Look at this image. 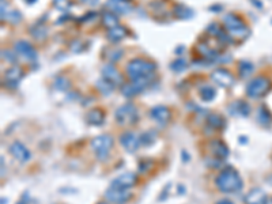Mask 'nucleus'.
<instances>
[{"mask_svg":"<svg viewBox=\"0 0 272 204\" xmlns=\"http://www.w3.org/2000/svg\"><path fill=\"white\" fill-rule=\"evenodd\" d=\"M217 187L223 193L239 192L242 189V178L238 174V171L234 170L233 167L223 169L219 176L217 177Z\"/></svg>","mask_w":272,"mask_h":204,"instance_id":"obj_1","label":"nucleus"},{"mask_svg":"<svg viewBox=\"0 0 272 204\" xmlns=\"http://www.w3.org/2000/svg\"><path fill=\"white\" fill-rule=\"evenodd\" d=\"M223 25L227 30L230 39L245 40L249 34V29L245 25V22L234 14H227L223 17Z\"/></svg>","mask_w":272,"mask_h":204,"instance_id":"obj_2","label":"nucleus"},{"mask_svg":"<svg viewBox=\"0 0 272 204\" xmlns=\"http://www.w3.org/2000/svg\"><path fill=\"white\" fill-rule=\"evenodd\" d=\"M157 70L155 63L143 59H134L127 64V74L131 79L134 78H143V77H152L154 72Z\"/></svg>","mask_w":272,"mask_h":204,"instance_id":"obj_3","label":"nucleus"},{"mask_svg":"<svg viewBox=\"0 0 272 204\" xmlns=\"http://www.w3.org/2000/svg\"><path fill=\"white\" fill-rule=\"evenodd\" d=\"M271 88V82L270 79L266 77H257L255 79H252L248 86H246V94L250 98H261L264 97Z\"/></svg>","mask_w":272,"mask_h":204,"instance_id":"obj_4","label":"nucleus"},{"mask_svg":"<svg viewBox=\"0 0 272 204\" xmlns=\"http://www.w3.org/2000/svg\"><path fill=\"white\" fill-rule=\"evenodd\" d=\"M91 150L95 153L98 160H105L113 147V138L110 135H99L90 142Z\"/></svg>","mask_w":272,"mask_h":204,"instance_id":"obj_5","label":"nucleus"},{"mask_svg":"<svg viewBox=\"0 0 272 204\" xmlns=\"http://www.w3.org/2000/svg\"><path fill=\"white\" fill-rule=\"evenodd\" d=\"M114 119L120 125H134L139 119L137 109L132 104H125L116 111Z\"/></svg>","mask_w":272,"mask_h":204,"instance_id":"obj_6","label":"nucleus"},{"mask_svg":"<svg viewBox=\"0 0 272 204\" xmlns=\"http://www.w3.org/2000/svg\"><path fill=\"white\" fill-rule=\"evenodd\" d=\"M131 198H132V192L130 189H123V188L110 187L105 192V199L114 204H124Z\"/></svg>","mask_w":272,"mask_h":204,"instance_id":"obj_7","label":"nucleus"},{"mask_svg":"<svg viewBox=\"0 0 272 204\" xmlns=\"http://www.w3.org/2000/svg\"><path fill=\"white\" fill-rule=\"evenodd\" d=\"M120 143L123 146V149L128 153H135L141 146L140 136H137L134 132H124L120 136Z\"/></svg>","mask_w":272,"mask_h":204,"instance_id":"obj_8","label":"nucleus"},{"mask_svg":"<svg viewBox=\"0 0 272 204\" xmlns=\"http://www.w3.org/2000/svg\"><path fill=\"white\" fill-rule=\"evenodd\" d=\"M211 79L217 83L218 86L221 87L227 88L230 86H233L234 78L233 75L227 71V70H223V68H218L211 72Z\"/></svg>","mask_w":272,"mask_h":204,"instance_id":"obj_9","label":"nucleus"},{"mask_svg":"<svg viewBox=\"0 0 272 204\" xmlns=\"http://www.w3.org/2000/svg\"><path fill=\"white\" fill-rule=\"evenodd\" d=\"M15 52L18 55H21L25 60L27 61H36L37 60V52L33 48L32 45L29 44L27 41H18L14 45Z\"/></svg>","mask_w":272,"mask_h":204,"instance_id":"obj_10","label":"nucleus"},{"mask_svg":"<svg viewBox=\"0 0 272 204\" xmlns=\"http://www.w3.org/2000/svg\"><path fill=\"white\" fill-rule=\"evenodd\" d=\"M102 78L103 79H106L109 82L114 84V87H117V86H121L123 84V77H121V74H120L114 66L112 64H106V66L102 67Z\"/></svg>","mask_w":272,"mask_h":204,"instance_id":"obj_11","label":"nucleus"},{"mask_svg":"<svg viewBox=\"0 0 272 204\" xmlns=\"http://www.w3.org/2000/svg\"><path fill=\"white\" fill-rule=\"evenodd\" d=\"M10 154L18 160L19 162H27L32 158V154L30 151L26 149V146H23L21 142H14V143L10 146Z\"/></svg>","mask_w":272,"mask_h":204,"instance_id":"obj_12","label":"nucleus"},{"mask_svg":"<svg viewBox=\"0 0 272 204\" xmlns=\"http://www.w3.org/2000/svg\"><path fill=\"white\" fill-rule=\"evenodd\" d=\"M150 116H151L152 120L157 122L158 124L166 125L169 120H170V111H169V108H166V106L163 105L154 106L151 109V112H150Z\"/></svg>","mask_w":272,"mask_h":204,"instance_id":"obj_13","label":"nucleus"},{"mask_svg":"<svg viewBox=\"0 0 272 204\" xmlns=\"http://www.w3.org/2000/svg\"><path fill=\"white\" fill-rule=\"evenodd\" d=\"M136 184V174L135 173H124L121 176L116 177L112 181V187L123 188V189H130Z\"/></svg>","mask_w":272,"mask_h":204,"instance_id":"obj_14","label":"nucleus"},{"mask_svg":"<svg viewBox=\"0 0 272 204\" xmlns=\"http://www.w3.org/2000/svg\"><path fill=\"white\" fill-rule=\"evenodd\" d=\"M267 199L268 198H267L266 192L261 188H253L246 193L244 202L245 204H264Z\"/></svg>","mask_w":272,"mask_h":204,"instance_id":"obj_15","label":"nucleus"},{"mask_svg":"<svg viewBox=\"0 0 272 204\" xmlns=\"http://www.w3.org/2000/svg\"><path fill=\"white\" fill-rule=\"evenodd\" d=\"M106 7L114 14H128L132 10V6L125 0H108Z\"/></svg>","mask_w":272,"mask_h":204,"instance_id":"obj_16","label":"nucleus"},{"mask_svg":"<svg viewBox=\"0 0 272 204\" xmlns=\"http://www.w3.org/2000/svg\"><path fill=\"white\" fill-rule=\"evenodd\" d=\"M22 77H23V71H22L21 67L12 66L11 68H8V70L5 71L4 81L7 82L8 86H10V84L16 86V84L19 83V81L22 79Z\"/></svg>","mask_w":272,"mask_h":204,"instance_id":"obj_17","label":"nucleus"},{"mask_svg":"<svg viewBox=\"0 0 272 204\" xmlns=\"http://www.w3.org/2000/svg\"><path fill=\"white\" fill-rule=\"evenodd\" d=\"M210 149H211L212 154L218 160H225L228 157V149L226 144L223 143L222 140H212L210 144Z\"/></svg>","mask_w":272,"mask_h":204,"instance_id":"obj_18","label":"nucleus"},{"mask_svg":"<svg viewBox=\"0 0 272 204\" xmlns=\"http://www.w3.org/2000/svg\"><path fill=\"white\" fill-rule=\"evenodd\" d=\"M228 112H230V115H233V116L246 117L249 116L250 108L248 104H245L242 101H235V102H233L231 105L228 106Z\"/></svg>","mask_w":272,"mask_h":204,"instance_id":"obj_19","label":"nucleus"},{"mask_svg":"<svg viewBox=\"0 0 272 204\" xmlns=\"http://www.w3.org/2000/svg\"><path fill=\"white\" fill-rule=\"evenodd\" d=\"M86 122L87 124H90V125H102L103 122H105V113L101 109H91V111L89 112L86 115Z\"/></svg>","mask_w":272,"mask_h":204,"instance_id":"obj_20","label":"nucleus"},{"mask_svg":"<svg viewBox=\"0 0 272 204\" xmlns=\"http://www.w3.org/2000/svg\"><path fill=\"white\" fill-rule=\"evenodd\" d=\"M125 36H127V30H125L123 26H116L113 29H109L108 33H106V37L110 42H120L121 40L125 39Z\"/></svg>","mask_w":272,"mask_h":204,"instance_id":"obj_21","label":"nucleus"},{"mask_svg":"<svg viewBox=\"0 0 272 204\" xmlns=\"http://www.w3.org/2000/svg\"><path fill=\"white\" fill-rule=\"evenodd\" d=\"M102 23L105 28H108V30L119 26V17H117V14H114L112 11L105 12L102 15Z\"/></svg>","mask_w":272,"mask_h":204,"instance_id":"obj_22","label":"nucleus"},{"mask_svg":"<svg viewBox=\"0 0 272 204\" xmlns=\"http://www.w3.org/2000/svg\"><path fill=\"white\" fill-rule=\"evenodd\" d=\"M174 15L180 19H189L193 17V11L184 4H177L174 7Z\"/></svg>","mask_w":272,"mask_h":204,"instance_id":"obj_23","label":"nucleus"},{"mask_svg":"<svg viewBox=\"0 0 272 204\" xmlns=\"http://www.w3.org/2000/svg\"><path fill=\"white\" fill-rule=\"evenodd\" d=\"M255 71V67L252 63L249 61H241L238 66V72H239V77L242 78V79H246V78H249L252 74Z\"/></svg>","mask_w":272,"mask_h":204,"instance_id":"obj_24","label":"nucleus"},{"mask_svg":"<svg viewBox=\"0 0 272 204\" xmlns=\"http://www.w3.org/2000/svg\"><path fill=\"white\" fill-rule=\"evenodd\" d=\"M207 122L215 129H222L225 127V119L221 115H218V113H211L210 116L207 117Z\"/></svg>","mask_w":272,"mask_h":204,"instance_id":"obj_25","label":"nucleus"},{"mask_svg":"<svg viewBox=\"0 0 272 204\" xmlns=\"http://www.w3.org/2000/svg\"><path fill=\"white\" fill-rule=\"evenodd\" d=\"M257 120L260 122L261 125H264V127H270V124L272 122V117L270 115V112L268 109H266L264 106H261L260 109H259V113H257Z\"/></svg>","mask_w":272,"mask_h":204,"instance_id":"obj_26","label":"nucleus"},{"mask_svg":"<svg viewBox=\"0 0 272 204\" xmlns=\"http://www.w3.org/2000/svg\"><path fill=\"white\" fill-rule=\"evenodd\" d=\"M95 86H97L98 90H99L103 95H109V94H112V91L114 90V84H112L109 81L103 79V78L102 79H99V81L95 83Z\"/></svg>","mask_w":272,"mask_h":204,"instance_id":"obj_27","label":"nucleus"},{"mask_svg":"<svg viewBox=\"0 0 272 204\" xmlns=\"http://www.w3.org/2000/svg\"><path fill=\"white\" fill-rule=\"evenodd\" d=\"M200 98L204 101V102H210L212 99L217 97V91L215 88H212L211 86H203L200 88Z\"/></svg>","mask_w":272,"mask_h":204,"instance_id":"obj_28","label":"nucleus"},{"mask_svg":"<svg viewBox=\"0 0 272 204\" xmlns=\"http://www.w3.org/2000/svg\"><path fill=\"white\" fill-rule=\"evenodd\" d=\"M53 87L56 88V90H59V91H67V90H70L71 87L70 81L64 77L56 78V81H54L53 83Z\"/></svg>","mask_w":272,"mask_h":204,"instance_id":"obj_29","label":"nucleus"},{"mask_svg":"<svg viewBox=\"0 0 272 204\" xmlns=\"http://www.w3.org/2000/svg\"><path fill=\"white\" fill-rule=\"evenodd\" d=\"M121 91H123V95H124V97H128V98H131V97H134V95H136V94L140 93V91H139V88L136 87L135 84H134L132 82L124 84V86L121 87Z\"/></svg>","mask_w":272,"mask_h":204,"instance_id":"obj_30","label":"nucleus"},{"mask_svg":"<svg viewBox=\"0 0 272 204\" xmlns=\"http://www.w3.org/2000/svg\"><path fill=\"white\" fill-rule=\"evenodd\" d=\"M155 140H157V135L154 131H148V132L140 135L141 146H151V144L155 143Z\"/></svg>","mask_w":272,"mask_h":204,"instance_id":"obj_31","label":"nucleus"},{"mask_svg":"<svg viewBox=\"0 0 272 204\" xmlns=\"http://www.w3.org/2000/svg\"><path fill=\"white\" fill-rule=\"evenodd\" d=\"M186 61L184 60V59H176V60L170 64V68L173 70L174 72H182L186 70Z\"/></svg>","mask_w":272,"mask_h":204,"instance_id":"obj_32","label":"nucleus"},{"mask_svg":"<svg viewBox=\"0 0 272 204\" xmlns=\"http://www.w3.org/2000/svg\"><path fill=\"white\" fill-rule=\"evenodd\" d=\"M121 55H123V50L117 49V48H114V49L108 50L105 56H106V59L110 61H117L121 59Z\"/></svg>","mask_w":272,"mask_h":204,"instance_id":"obj_33","label":"nucleus"},{"mask_svg":"<svg viewBox=\"0 0 272 204\" xmlns=\"http://www.w3.org/2000/svg\"><path fill=\"white\" fill-rule=\"evenodd\" d=\"M5 21H8L11 23H19L22 21V15L19 11H10L5 15Z\"/></svg>","mask_w":272,"mask_h":204,"instance_id":"obj_34","label":"nucleus"},{"mask_svg":"<svg viewBox=\"0 0 272 204\" xmlns=\"http://www.w3.org/2000/svg\"><path fill=\"white\" fill-rule=\"evenodd\" d=\"M53 4L60 11H67L70 8V1L68 0H54Z\"/></svg>","mask_w":272,"mask_h":204,"instance_id":"obj_35","label":"nucleus"},{"mask_svg":"<svg viewBox=\"0 0 272 204\" xmlns=\"http://www.w3.org/2000/svg\"><path fill=\"white\" fill-rule=\"evenodd\" d=\"M1 57H3L5 61L11 63V64L16 63V55H14L10 50H1Z\"/></svg>","mask_w":272,"mask_h":204,"instance_id":"obj_36","label":"nucleus"},{"mask_svg":"<svg viewBox=\"0 0 272 204\" xmlns=\"http://www.w3.org/2000/svg\"><path fill=\"white\" fill-rule=\"evenodd\" d=\"M37 33H32L33 37L36 40H44L46 37V29L43 28V26H37Z\"/></svg>","mask_w":272,"mask_h":204,"instance_id":"obj_37","label":"nucleus"},{"mask_svg":"<svg viewBox=\"0 0 272 204\" xmlns=\"http://www.w3.org/2000/svg\"><path fill=\"white\" fill-rule=\"evenodd\" d=\"M81 1L85 4H89V6H95L98 3V0H81Z\"/></svg>","mask_w":272,"mask_h":204,"instance_id":"obj_38","label":"nucleus"},{"mask_svg":"<svg viewBox=\"0 0 272 204\" xmlns=\"http://www.w3.org/2000/svg\"><path fill=\"white\" fill-rule=\"evenodd\" d=\"M217 204H233V202L228 200V199H222V200H219Z\"/></svg>","mask_w":272,"mask_h":204,"instance_id":"obj_39","label":"nucleus"},{"mask_svg":"<svg viewBox=\"0 0 272 204\" xmlns=\"http://www.w3.org/2000/svg\"><path fill=\"white\" fill-rule=\"evenodd\" d=\"M0 162H1V176H4V158L3 157L0 158Z\"/></svg>","mask_w":272,"mask_h":204,"instance_id":"obj_40","label":"nucleus"},{"mask_svg":"<svg viewBox=\"0 0 272 204\" xmlns=\"http://www.w3.org/2000/svg\"><path fill=\"white\" fill-rule=\"evenodd\" d=\"M264 204H272V199H267L266 203H264Z\"/></svg>","mask_w":272,"mask_h":204,"instance_id":"obj_41","label":"nucleus"},{"mask_svg":"<svg viewBox=\"0 0 272 204\" xmlns=\"http://www.w3.org/2000/svg\"><path fill=\"white\" fill-rule=\"evenodd\" d=\"M27 3H30V4H33V3H36V1H37V0H26Z\"/></svg>","mask_w":272,"mask_h":204,"instance_id":"obj_42","label":"nucleus"},{"mask_svg":"<svg viewBox=\"0 0 272 204\" xmlns=\"http://www.w3.org/2000/svg\"><path fill=\"white\" fill-rule=\"evenodd\" d=\"M18 204H25V203H23V202H19V203H18Z\"/></svg>","mask_w":272,"mask_h":204,"instance_id":"obj_43","label":"nucleus"},{"mask_svg":"<svg viewBox=\"0 0 272 204\" xmlns=\"http://www.w3.org/2000/svg\"><path fill=\"white\" fill-rule=\"evenodd\" d=\"M98 204H106V203H98Z\"/></svg>","mask_w":272,"mask_h":204,"instance_id":"obj_44","label":"nucleus"}]
</instances>
